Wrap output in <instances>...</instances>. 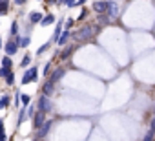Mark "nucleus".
I'll return each instance as SVG.
<instances>
[{
  "label": "nucleus",
  "instance_id": "obj_21",
  "mask_svg": "<svg viewBox=\"0 0 155 141\" xmlns=\"http://www.w3.org/2000/svg\"><path fill=\"white\" fill-rule=\"evenodd\" d=\"M29 105H31V95H29V94H22V95H20V106L28 108Z\"/></svg>",
  "mask_w": 155,
  "mask_h": 141
},
{
  "label": "nucleus",
  "instance_id": "obj_18",
  "mask_svg": "<svg viewBox=\"0 0 155 141\" xmlns=\"http://www.w3.org/2000/svg\"><path fill=\"white\" fill-rule=\"evenodd\" d=\"M18 29H20L18 22H17V20H13V22H11V28H9V37H13V39H15V37H18V35H20V33H18Z\"/></svg>",
  "mask_w": 155,
  "mask_h": 141
},
{
  "label": "nucleus",
  "instance_id": "obj_46",
  "mask_svg": "<svg viewBox=\"0 0 155 141\" xmlns=\"http://www.w3.org/2000/svg\"><path fill=\"white\" fill-rule=\"evenodd\" d=\"M8 2H9V0H8Z\"/></svg>",
  "mask_w": 155,
  "mask_h": 141
},
{
  "label": "nucleus",
  "instance_id": "obj_45",
  "mask_svg": "<svg viewBox=\"0 0 155 141\" xmlns=\"http://www.w3.org/2000/svg\"><path fill=\"white\" fill-rule=\"evenodd\" d=\"M0 2H2V0H0Z\"/></svg>",
  "mask_w": 155,
  "mask_h": 141
},
{
  "label": "nucleus",
  "instance_id": "obj_34",
  "mask_svg": "<svg viewBox=\"0 0 155 141\" xmlns=\"http://www.w3.org/2000/svg\"><path fill=\"white\" fill-rule=\"evenodd\" d=\"M44 2H46L48 6H57V4H58V0H44Z\"/></svg>",
  "mask_w": 155,
  "mask_h": 141
},
{
  "label": "nucleus",
  "instance_id": "obj_2",
  "mask_svg": "<svg viewBox=\"0 0 155 141\" xmlns=\"http://www.w3.org/2000/svg\"><path fill=\"white\" fill-rule=\"evenodd\" d=\"M38 81V66L37 64H31L29 68L24 70V74L20 77V84L26 86V84H31V83H37Z\"/></svg>",
  "mask_w": 155,
  "mask_h": 141
},
{
  "label": "nucleus",
  "instance_id": "obj_44",
  "mask_svg": "<svg viewBox=\"0 0 155 141\" xmlns=\"http://www.w3.org/2000/svg\"><path fill=\"white\" fill-rule=\"evenodd\" d=\"M108 2H111V0H108Z\"/></svg>",
  "mask_w": 155,
  "mask_h": 141
},
{
  "label": "nucleus",
  "instance_id": "obj_15",
  "mask_svg": "<svg viewBox=\"0 0 155 141\" xmlns=\"http://www.w3.org/2000/svg\"><path fill=\"white\" fill-rule=\"evenodd\" d=\"M15 39L18 42V48H29V44H31V35H18Z\"/></svg>",
  "mask_w": 155,
  "mask_h": 141
},
{
  "label": "nucleus",
  "instance_id": "obj_26",
  "mask_svg": "<svg viewBox=\"0 0 155 141\" xmlns=\"http://www.w3.org/2000/svg\"><path fill=\"white\" fill-rule=\"evenodd\" d=\"M2 66H4V68H13V59H11L9 55L2 57Z\"/></svg>",
  "mask_w": 155,
  "mask_h": 141
},
{
  "label": "nucleus",
  "instance_id": "obj_32",
  "mask_svg": "<svg viewBox=\"0 0 155 141\" xmlns=\"http://www.w3.org/2000/svg\"><path fill=\"white\" fill-rule=\"evenodd\" d=\"M35 112H37V106H35V105H29V106H28V117L31 119V117L35 115Z\"/></svg>",
  "mask_w": 155,
  "mask_h": 141
},
{
  "label": "nucleus",
  "instance_id": "obj_40",
  "mask_svg": "<svg viewBox=\"0 0 155 141\" xmlns=\"http://www.w3.org/2000/svg\"><path fill=\"white\" fill-rule=\"evenodd\" d=\"M35 141H44V139H38V137H35Z\"/></svg>",
  "mask_w": 155,
  "mask_h": 141
},
{
  "label": "nucleus",
  "instance_id": "obj_30",
  "mask_svg": "<svg viewBox=\"0 0 155 141\" xmlns=\"http://www.w3.org/2000/svg\"><path fill=\"white\" fill-rule=\"evenodd\" d=\"M155 139V132H151V130H148L146 134H144V137L140 139V141H153Z\"/></svg>",
  "mask_w": 155,
  "mask_h": 141
},
{
  "label": "nucleus",
  "instance_id": "obj_42",
  "mask_svg": "<svg viewBox=\"0 0 155 141\" xmlns=\"http://www.w3.org/2000/svg\"><path fill=\"white\" fill-rule=\"evenodd\" d=\"M8 141H13V137H9V139H8Z\"/></svg>",
  "mask_w": 155,
  "mask_h": 141
},
{
  "label": "nucleus",
  "instance_id": "obj_31",
  "mask_svg": "<svg viewBox=\"0 0 155 141\" xmlns=\"http://www.w3.org/2000/svg\"><path fill=\"white\" fill-rule=\"evenodd\" d=\"M42 74H44L46 77H48V75L51 74V60H48V62L44 64V72H42Z\"/></svg>",
  "mask_w": 155,
  "mask_h": 141
},
{
  "label": "nucleus",
  "instance_id": "obj_27",
  "mask_svg": "<svg viewBox=\"0 0 155 141\" xmlns=\"http://www.w3.org/2000/svg\"><path fill=\"white\" fill-rule=\"evenodd\" d=\"M4 81H6V84H8V86H13V84H15V72H13V70L9 72V75H8Z\"/></svg>",
  "mask_w": 155,
  "mask_h": 141
},
{
  "label": "nucleus",
  "instance_id": "obj_38",
  "mask_svg": "<svg viewBox=\"0 0 155 141\" xmlns=\"http://www.w3.org/2000/svg\"><path fill=\"white\" fill-rule=\"evenodd\" d=\"M4 130H6V128H4V121H2V119H0V134H2Z\"/></svg>",
  "mask_w": 155,
  "mask_h": 141
},
{
  "label": "nucleus",
  "instance_id": "obj_13",
  "mask_svg": "<svg viewBox=\"0 0 155 141\" xmlns=\"http://www.w3.org/2000/svg\"><path fill=\"white\" fill-rule=\"evenodd\" d=\"M106 15H108L111 20H115V19L119 17V4L111 0V2H110V6H108V11H106Z\"/></svg>",
  "mask_w": 155,
  "mask_h": 141
},
{
  "label": "nucleus",
  "instance_id": "obj_37",
  "mask_svg": "<svg viewBox=\"0 0 155 141\" xmlns=\"http://www.w3.org/2000/svg\"><path fill=\"white\" fill-rule=\"evenodd\" d=\"M0 141H8V136H6V132H2V134H0Z\"/></svg>",
  "mask_w": 155,
  "mask_h": 141
},
{
  "label": "nucleus",
  "instance_id": "obj_4",
  "mask_svg": "<svg viewBox=\"0 0 155 141\" xmlns=\"http://www.w3.org/2000/svg\"><path fill=\"white\" fill-rule=\"evenodd\" d=\"M18 50H20V48H18V42H17V39L9 37V40L4 44V51H6V55L13 57V55H17V51H18Z\"/></svg>",
  "mask_w": 155,
  "mask_h": 141
},
{
  "label": "nucleus",
  "instance_id": "obj_10",
  "mask_svg": "<svg viewBox=\"0 0 155 141\" xmlns=\"http://www.w3.org/2000/svg\"><path fill=\"white\" fill-rule=\"evenodd\" d=\"M73 51H75V46H73V44H68V46H64V48H62V51H60L57 57H58L60 60H64V62H66V60H69V59H71Z\"/></svg>",
  "mask_w": 155,
  "mask_h": 141
},
{
  "label": "nucleus",
  "instance_id": "obj_3",
  "mask_svg": "<svg viewBox=\"0 0 155 141\" xmlns=\"http://www.w3.org/2000/svg\"><path fill=\"white\" fill-rule=\"evenodd\" d=\"M35 106H37V110H40V112H44V114H51V112H53V99L48 97V95H44V94H40Z\"/></svg>",
  "mask_w": 155,
  "mask_h": 141
},
{
  "label": "nucleus",
  "instance_id": "obj_29",
  "mask_svg": "<svg viewBox=\"0 0 155 141\" xmlns=\"http://www.w3.org/2000/svg\"><path fill=\"white\" fill-rule=\"evenodd\" d=\"M73 26H75V19H66V20H64V29H69V31H71Z\"/></svg>",
  "mask_w": 155,
  "mask_h": 141
},
{
  "label": "nucleus",
  "instance_id": "obj_33",
  "mask_svg": "<svg viewBox=\"0 0 155 141\" xmlns=\"http://www.w3.org/2000/svg\"><path fill=\"white\" fill-rule=\"evenodd\" d=\"M148 130H151V132H155V115H153V117L150 119V128H148Z\"/></svg>",
  "mask_w": 155,
  "mask_h": 141
},
{
  "label": "nucleus",
  "instance_id": "obj_5",
  "mask_svg": "<svg viewBox=\"0 0 155 141\" xmlns=\"http://www.w3.org/2000/svg\"><path fill=\"white\" fill-rule=\"evenodd\" d=\"M108 6H110L108 0H95V2L91 4V9H93L97 15H104V13L108 11Z\"/></svg>",
  "mask_w": 155,
  "mask_h": 141
},
{
  "label": "nucleus",
  "instance_id": "obj_23",
  "mask_svg": "<svg viewBox=\"0 0 155 141\" xmlns=\"http://www.w3.org/2000/svg\"><path fill=\"white\" fill-rule=\"evenodd\" d=\"M58 4L66 6L68 9H71V8H77V0H58Z\"/></svg>",
  "mask_w": 155,
  "mask_h": 141
},
{
  "label": "nucleus",
  "instance_id": "obj_24",
  "mask_svg": "<svg viewBox=\"0 0 155 141\" xmlns=\"http://www.w3.org/2000/svg\"><path fill=\"white\" fill-rule=\"evenodd\" d=\"M97 22H99V24H111L113 20L104 13V15H97Z\"/></svg>",
  "mask_w": 155,
  "mask_h": 141
},
{
  "label": "nucleus",
  "instance_id": "obj_16",
  "mask_svg": "<svg viewBox=\"0 0 155 141\" xmlns=\"http://www.w3.org/2000/svg\"><path fill=\"white\" fill-rule=\"evenodd\" d=\"M26 119H29V117H28V108L20 106V108H18V117H17V126H20Z\"/></svg>",
  "mask_w": 155,
  "mask_h": 141
},
{
  "label": "nucleus",
  "instance_id": "obj_14",
  "mask_svg": "<svg viewBox=\"0 0 155 141\" xmlns=\"http://www.w3.org/2000/svg\"><path fill=\"white\" fill-rule=\"evenodd\" d=\"M69 40H71V31H69V29H64V31H62V35L58 37L57 44H58L60 48H64V46H68V44H69Z\"/></svg>",
  "mask_w": 155,
  "mask_h": 141
},
{
  "label": "nucleus",
  "instance_id": "obj_36",
  "mask_svg": "<svg viewBox=\"0 0 155 141\" xmlns=\"http://www.w3.org/2000/svg\"><path fill=\"white\" fill-rule=\"evenodd\" d=\"M88 2V0H77V8H79V6H84Z\"/></svg>",
  "mask_w": 155,
  "mask_h": 141
},
{
  "label": "nucleus",
  "instance_id": "obj_7",
  "mask_svg": "<svg viewBox=\"0 0 155 141\" xmlns=\"http://www.w3.org/2000/svg\"><path fill=\"white\" fill-rule=\"evenodd\" d=\"M46 115H48V114H44V112H40V110L35 112V115L31 117V121H33V130H38V128L46 123Z\"/></svg>",
  "mask_w": 155,
  "mask_h": 141
},
{
  "label": "nucleus",
  "instance_id": "obj_39",
  "mask_svg": "<svg viewBox=\"0 0 155 141\" xmlns=\"http://www.w3.org/2000/svg\"><path fill=\"white\" fill-rule=\"evenodd\" d=\"M0 50H4V42H2V37H0Z\"/></svg>",
  "mask_w": 155,
  "mask_h": 141
},
{
  "label": "nucleus",
  "instance_id": "obj_8",
  "mask_svg": "<svg viewBox=\"0 0 155 141\" xmlns=\"http://www.w3.org/2000/svg\"><path fill=\"white\" fill-rule=\"evenodd\" d=\"M55 90H57V86H55V83H51L49 79H46L44 84L40 86V94H44V95H48V97H53Z\"/></svg>",
  "mask_w": 155,
  "mask_h": 141
},
{
  "label": "nucleus",
  "instance_id": "obj_22",
  "mask_svg": "<svg viewBox=\"0 0 155 141\" xmlns=\"http://www.w3.org/2000/svg\"><path fill=\"white\" fill-rule=\"evenodd\" d=\"M9 105H11V97L8 94H4L0 97V108H9Z\"/></svg>",
  "mask_w": 155,
  "mask_h": 141
},
{
  "label": "nucleus",
  "instance_id": "obj_1",
  "mask_svg": "<svg viewBox=\"0 0 155 141\" xmlns=\"http://www.w3.org/2000/svg\"><path fill=\"white\" fill-rule=\"evenodd\" d=\"M99 31H101V26H99V24H86V26H82V28H79V29H75V31L71 33V39H73L75 42H86V40L93 39Z\"/></svg>",
  "mask_w": 155,
  "mask_h": 141
},
{
  "label": "nucleus",
  "instance_id": "obj_19",
  "mask_svg": "<svg viewBox=\"0 0 155 141\" xmlns=\"http://www.w3.org/2000/svg\"><path fill=\"white\" fill-rule=\"evenodd\" d=\"M51 46H53V42H51V39H49L48 42H44V44H42V46H40V48L37 50V57H40V55H44V53H46V51H48V50H49Z\"/></svg>",
  "mask_w": 155,
  "mask_h": 141
},
{
  "label": "nucleus",
  "instance_id": "obj_20",
  "mask_svg": "<svg viewBox=\"0 0 155 141\" xmlns=\"http://www.w3.org/2000/svg\"><path fill=\"white\" fill-rule=\"evenodd\" d=\"M4 15H9V2L8 0L0 2V17H4Z\"/></svg>",
  "mask_w": 155,
  "mask_h": 141
},
{
  "label": "nucleus",
  "instance_id": "obj_43",
  "mask_svg": "<svg viewBox=\"0 0 155 141\" xmlns=\"http://www.w3.org/2000/svg\"><path fill=\"white\" fill-rule=\"evenodd\" d=\"M37 2H44V0H37Z\"/></svg>",
  "mask_w": 155,
  "mask_h": 141
},
{
  "label": "nucleus",
  "instance_id": "obj_17",
  "mask_svg": "<svg viewBox=\"0 0 155 141\" xmlns=\"http://www.w3.org/2000/svg\"><path fill=\"white\" fill-rule=\"evenodd\" d=\"M31 60H33V55H31V53H26V55L22 57V60H20V68H22V70L29 68V66H31Z\"/></svg>",
  "mask_w": 155,
  "mask_h": 141
},
{
  "label": "nucleus",
  "instance_id": "obj_41",
  "mask_svg": "<svg viewBox=\"0 0 155 141\" xmlns=\"http://www.w3.org/2000/svg\"><path fill=\"white\" fill-rule=\"evenodd\" d=\"M153 115H155V105H153Z\"/></svg>",
  "mask_w": 155,
  "mask_h": 141
},
{
  "label": "nucleus",
  "instance_id": "obj_47",
  "mask_svg": "<svg viewBox=\"0 0 155 141\" xmlns=\"http://www.w3.org/2000/svg\"><path fill=\"white\" fill-rule=\"evenodd\" d=\"M153 141H155V139H153Z\"/></svg>",
  "mask_w": 155,
  "mask_h": 141
},
{
  "label": "nucleus",
  "instance_id": "obj_35",
  "mask_svg": "<svg viewBox=\"0 0 155 141\" xmlns=\"http://www.w3.org/2000/svg\"><path fill=\"white\" fill-rule=\"evenodd\" d=\"M13 2H15L17 6H26V2H28V0H13Z\"/></svg>",
  "mask_w": 155,
  "mask_h": 141
},
{
  "label": "nucleus",
  "instance_id": "obj_12",
  "mask_svg": "<svg viewBox=\"0 0 155 141\" xmlns=\"http://www.w3.org/2000/svg\"><path fill=\"white\" fill-rule=\"evenodd\" d=\"M55 22H57V17H55L53 13H44V19L40 20L38 26H40V28H48V26H53Z\"/></svg>",
  "mask_w": 155,
  "mask_h": 141
},
{
  "label": "nucleus",
  "instance_id": "obj_11",
  "mask_svg": "<svg viewBox=\"0 0 155 141\" xmlns=\"http://www.w3.org/2000/svg\"><path fill=\"white\" fill-rule=\"evenodd\" d=\"M44 19V13L42 11H29V15H28V20H29V24L31 26H35V24H40V20Z\"/></svg>",
  "mask_w": 155,
  "mask_h": 141
},
{
  "label": "nucleus",
  "instance_id": "obj_28",
  "mask_svg": "<svg viewBox=\"0 0 155 141\" xmlns=\"http://www.w3.org/2000/svg\"><path fill=\"white\" fill-rule=\"evenodd\" d=\"M13 68H4V66H0V77L2 79H6L8 75H9V72H11Z\"/></svg>",
  "mask_w": 155,
  "mask_h": 141
},
{
  "label": "nucleus",
  "instance_id": "obj_9",
  "mask_svg": "<svg viewBox=\"0 0 155 141\" xmlns=\"http://www.w3.org/2000/svg\"><path fill=\"white\" fill-rule=\"evenodd\" d=\"M51 128H53V119H46V123L37 130V137H38V139H44V137L49 134Z\"/></svg>",
  "mask_w": 155,
  "mask_h": 141
},
{
  "label": "nucleus",
  "instance_id": "obj_6",
  "mask_svg": "<svg viewBox=\"0 0 155 141\" xmlns=\"http://www.w3.org/2000/svg\"><path fill=\"white\" fill-rule=\"evenodd\" d=\"M64 75H66V68H64V66H58V68H55L53 72L48 75V79H49L51 83H55V84H57V83L64 77Z\"/></svg>",
  "mask_w": 155,
  "mask_h": 141
},
{
  "label": "nucleus",
  "instance_id": "obj_25",
  "mask_svg": "<svg viewBox=\"0 0 155 141\" xmlns=\"http://www.w3.org/2000/svg\"><path fill=\"white\" fill-rule=\"evenodd\" d=\"M88 13H90V9L82 6V9H81V13H79V17H77V20H79V22H82V20H86V19H88Z\"/></svg>",
  "mask_w": 155,
  "mask_h": 141
}]
</instances>
